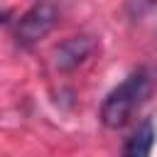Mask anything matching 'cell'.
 <instances>
[{
	"label": "cell",
	"mask_w": 157,
	"mask_h": 157,
	"mask_svg": "<svg viewBox=\"0 0 157 157\" xmlns=\"http://www.w3.org/2000/svg\"><path fill=\"white\" fill-rule=\"evenodd\" d=\"M7 20H10V12H7V10H0V27H2Z\"/></svg>",
	"instance_id": "6"
},
{
	"label": "cell",
	"mask_w": 157,
	"mask_h": 157,
	"mask_svg": "<svg viewBox=\"0 0 157 157\" xmlns=\"http://www.w3.org/2000/svg\"><path fill=\"white\" fill-rule=\"evenodd\" d=\"M155 140H157L155 123H152V120H142V123L130 132V137L125 140L120 157H150V152H152V147H155Z\"/></svg>",
	"instance_id": "4"
},
{
	"label": "cell",
	"mask_w": 157,
	"mask_h": 157,
	"mask_svg": "<svg viewBox=\"0 0 157 157\" xmlns=\"http://www.w3.org/2000/svg\"><path fill=\"white\" fill-rule=\"evenodd\" d=\"M59 20V12L52 2H34L15 25V42L22 49L34 47L39 39H44Z\"/></svg>",
	"instance_id": "2"
},
{
	"label": "cell",
	"mask_w": 157,
	"mask_h": 157,
	"mask_svg": "<svg viewBox=\"0 0 157 157\" xmlns=\"http://www.w3.org/2000/svg\"><path fill=\"white\" fill-rule=\"evenodd\" d=\"M157 7V0H128L125 2V12L132 17V20H140V17H145L150 10H155Z\"/></svg>",
	"instance_id": "5"
},
{
	"label": "cell",
	"mask_w": 157,
	"mask_h": 157,
	"mask_svg": "<svg viewBox=\"0 0 157 157\" xmlns=\"http://www.w3.org/2000/svg\"><path fill=\"white\" fill-rule=\"evenodd\" d=\"M93 52H96V37H91V34L69 37L54 49V69L56 71H74Z\"/></svg>",
	"instance_id": "3"
},
{
	"label": "cell",
	"mask_w": 157,
	"mask_h": 157,
	"mask_svg": "<svg viewBox=\"0 0 157 157\" xmlns=\"http://www.w3.org/2000/svg\"><path fill=\"white\" fill-rule=\"evenodd\" d=\"M152 86V76L147 69H137L132 74H128L101 103V123L110 130L123 128L130 115L135 113V108L145 101V96L150 93Z\"/></svg>",
	"instance_id": "1"
}]
</instances>
